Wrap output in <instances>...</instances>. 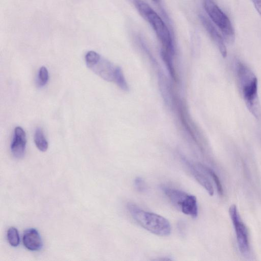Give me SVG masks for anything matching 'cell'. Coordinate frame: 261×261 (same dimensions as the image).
I'll list each match as a JSON object with an SVG mask.
<instances>
[{"label":"cell","instance_id":"20","mask_svg":"<svg viewBox=\"0 0 261 261\" xmlns=\"http://www.w3.org/2000/svg\"><path fill=\"white\" fill-rule=\"evenodd\" d=\"M154 2L158 3L160 1V0H153Z\"/></svg>","mask_w":261,"mask_h":261},{"label":"cell","instance_id":"4","mask_svg":"<svg viewBox=\"0 0 261 261\" xmlns=\"http://www.w3.org/2000/svg\"><path fill=\"white\" fill-rule=\"evenodd\" d=\"M204 7L213 23L220 29L227 43L233 44L235 41V33L228 16L213 0H204Z\"/></svg>","mask_w":261,"mask_h":261},{"label":"cell","instance_id":"10","mask_svg":"<svg viewBox=\"0 0 261 261\" xmlns=\"http://www.w3.org/2000/svg\"><path fill=\"white\" fill-rule=\"evenodd\" d=\"M23 242L27 249L33 251L41 250L43 245L42 238L38 231L32 228L24 232Z\"/></svg>","mask_w":261,"mask_h":261},{"label":"cell","instance_id":"9","mask_svg":"<svg viewBox=\"0 0 261 261\" xmlns=\"http://www.w3.org/2000/svg\"><path fill=\"white\" fill-rule=\"evenodd\" d=\"M200 18L203 26L217 46L222 57L226 58L227 56V50L223 36L205 16L201 15Z\"/></svg>","mask_w":261,"mask_h":261},{"label":"cell","instance_id":"5","mask_svg":"<svg viewBox=\"0 0 261 261\" xmlns=\"http://www.w3.org/2000/svg\"><path fill=\"white\" fill-rule=\"evenodd\" d=\"M162 190L171 203L184 214L196 218L198 216V206L195 196L180 190L166 187Z\"/></svg>","mask_w":261,"mask_h":261},{"label":"cell","instance_id":"19","mask_svg":"<svg viewBox=\"0 0 261 261\" xmlns=\"http://www.w3.org/2000/svg\"><path fill=\"white\" fill-rule=\"evenodd\" d=\"M251 2L256 12L261 17V0H251Z\"/></svg>","mask_w":261,"mask_h":261},{"label":"cell","instance_id":"11","mask_svg":"<svg viewBox=\"0 0 261 261\" xmlns=\"http://www.w3.org/2000/svg\"><path fill=\"white\" fill-rule=\"evenodd\" d=\"M185 162L188 168L190 169L192 175L196 180L207 191L210 196H213L214 194V191L213 186L208 178L191 162L188 161H186V160Z\"/></svg>","mask_w":261,"mask_h":261},{"label":"cell","instance_id":"16","mask_svg":"<svg viewBox=\"0 0 261 261\" xmlns=\"http://www.w3.org/2000/svg\"><path fill=\"white\" fill-rule=\"evenodd\" d=\"M114 81H115L123 90L127 91L128 89V87L125 80L123 72L120 67H116V68Z\"/></svg>","mask_w":261,"mask_h":261},{"label":"cell","instance_id":"15","mask_svg":"<svg viewBox=\"0 0 261 261\" xmlns=\"http://www.w3.org/2000/svg\"><path fill=\"white\" fill-rule=\"evenodd\" d=\"M172 55H171L169 52L162 49L161 51L162 58L164 62L165 63L171 77L176 80V72L175 69H174V67L173 66V64L171 60Z\"/></svg>","mask_w":261,"mask_h":261},{"label":"cell","instance_id":"13","mask_svg":"<svg viewBox=\"0 0 261 261\" xmlns=\"http://www.w3.org/2000/svg\"><path fill=\"white\" fill-rule=\"evenodd\" d=\"M199 166L200 169L206 171L212 177L217 188L218 193L220 196H222L223 195L222 186L219 177L214 171L210 168L201 164H199Z\"/></svg>","mask_w":261,"mask_h":261},{"label":"cell","instance_id":"3","mask_svg":"<svg viewBox=\"0 0 261 261\" xmlns=\"http://www.w3.org/2000/svg\"><path fill=\"white\" fill-rule=\"evenodd\" d=\"M127 209L132 217L142 228L159 236H168L171 232L169 221L158 214L145 211L138 206L129 203Z\"/></svg>","mask_w":261,"mask_h":261},{"label":"cell","instance_id":"8","mask_svg":"<svg viewBox=\"0 0 261 261\" xmlns=\"http://www.w3.org/2000/svg\"><path fill=\"white\" fill-rule=\"evenodd\" d=\"M26 143L27 138L25 132L21 127H16L14 130V138L11 144V151L16 158L21 159L24 156Z\"/></svg>","mask_w":261,"mask_h":261},{"label":"cell","instance_id":"2","mask_svg":"<svg viewBox=\"0 0 261 261\" xmlns=\"http://www.w3.org/2000/svg\"><path fill=\"white\" fill-rule=\"evenodd\" d=\"M140 15L151 26L158 39L161 42L163 50L174 54L172 40L170 31L157 13L143 0H130Z\"/></svg>","mask_w":261,"mask_h":261},{"label":"cell","instance_id":"6","mask_svg":"<svg viewBox=\"0 0 261 261\" xmlns=\"http://www.w3.org/2000/svg\"><path fill=\"white\" fill-rule=\"evenodd\" d=\"M85 62L87 66L105 80L114 81L116 68H114L109 61L103 58L97 52L91 51L87 53Z\"/></svg>","mask_w":261,"mask_h":261},{"label":"cell","instance_id":"7","mask_svg":"<svg viewBox=\"0 0 261 261\" xmlns=\"http://www.w3.org/2000/svg\"><path fill=\"white\" fill-rule=\"evenodd\" d=\"M229 213L235 228L239 250L242 254L246 255L249 252L247 229L241 221L235 205L231 206L229 209Z\"/></svg>","mask_w":261,"mask_h":261},{"label":"cell","instance_id":"18","mask_svg":"<svg viewBox=\"0 0 261 261\" xmlns=\"http://www.w3.org/2000/svg\"><path fill=\"white\" fill-rule=\"evenodd\" d=\"M135 188L140 192H144L146 190V185L144 180L140 177H137L134 181Z\"/></svg>","mask_w":261,"mask_h":261},{"label":"cell","instance_id":"14","mask_svg":"<svg viewBox=\"0 0 261 261\" xmlns=\"http://www.w3.org/2000/svg\"><path fill=\"white\" fill-rule=\"evenodd\" d=\"M8 240L10 245L13 247L19 246L20 242L18 230L14 227H12L8 231Z\"/></svg>","mask_w":261,"mask_h":261},{"label":"cell","instance_id":"17","mask_svg":"<svg viewBox=\"0 0 261 261\" xmlns=\"http://www.w3.org/2000/svg\"><path fill=\"white\" fill-rule=\"evenodd\" d=\"M49 72L45 66H42L40 69L38 77V85L40 87L46 85L49 81Z\"/></svg>","mask_w":261,"mask_h":261},{"label":"cell","instance_id":"1","mask_svg":"<svg viewBox=\"0 0 261 261\" xmlns=\"http://www.w3.org/2000/svg\"><path fill=\"white\" fill-rule=\"evenodd\" d=\"M237 76L241 93L246 105L256 119L261 118V107L258 97L257 79L253 72L245 64H237Z\"/></svg>","mask_w":261,"mask_h":261},{"label":"cell","instance_id":"12","mask_svg":"<svg viewBox=\"0 0 261 261\" xmlns=\"http://www.w3.org/2000/svg\"><path fill=\"white\" fill-rule=\"evenodd\" d=\"M35 144L41 152H45L48 148V142L46 139L43 130L38 128L34 136Z\"/></svg>","mask_w":261,"mask_h":261}]
</instances>
